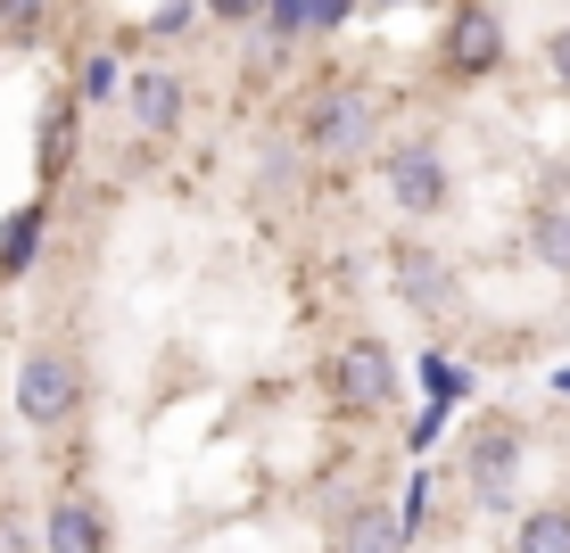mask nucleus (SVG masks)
<instances>
[{"label": "nucleus", "mask_w": 570, "mask_h": 553, "mask_svg": "<svg viewBox=\"0 0 570 553\" xmlns=\"http://www.w3.org/2000/svg\"><path fill=\"white\" fill-rule=\"evenodd\" d=\"M116 83H125V67H116V58H83V75H75V91H83V100H108Z\"/></svg>", "instance_id": "f3484780"}, {"label": "nucleus", "mask_w": 570, "mask_h": 553, "mask_svg": "<svg viewBox=\"0 0 570 553\" xmlns=\"http://www.w3.org/2000/svg\"><path fill=\"white\" fill-rule=\"evenodd\" d=\"M67 149H75V108L58 100V108H50V125H42V174L67 166Z\"/></svg>", "instance_id": "2eb2a0df"}, {"label": "nucleus", "mask_w": 570, "mask_h": 553, "mask_svg": "<svg viewBox=\"0 0 570 553\" xmlns=\"http://www.w3.org/2000/svg\"><path fill=\"white\" fill-rule=\"evenodd\" d=\"M381 182H389V207L405 224H439L455 207V166H446V149L430 132H405V141L381 149Z\"/></svg>", "instance_id": "f03ea898"}, {"label": "nucleus", "mask_w": 570, "mask_h": 553, "mask_svg": "<svg viewBox=\"0 0 570 553\" xmlns=\"http://www.w3.org/2000/svg\"><path fill=\"white\" fill-rule=\"evenodd\" d=\"M331 553H405V529L389 504H347L331 521Z\"/></svg>", "instance_id": "9d476101"}, {"label": "nucleus", "mask_w": 570, "mask_h": 553, "mask_svg": "<svg viewBox=\"0 0 570 553\" xmlns=\"http://www.w3.org/2000/svg\"><path fill=\"white\" fill-rule=\"evenodd\" d=\"M83 397H91V381H83V355L75 347H33L26 364H17V422L26 429H67L75 413H83Z\"/></svg>", "instance_id": "7ed1b4c3"}, {"label": "nucleus", "mask_w": 570, "mask_h": 553, "mask_svg": "<svg viewBox=\"0 0 570 553\" xmlns=\"http://www.w3.org/2000/svg\"><path fill=\"white\" fill-rule=\"evenodd\" d=\"M42 553H116V521L91 496H58L50 512H42Z\"/></svg>", "instance_id": "6e6552de"}, {"label": "nucleus", "mask_w": 570, "mask_h": 553, "mask_svg": "<svg viewBox=\"0 0 570 553\" xmlns=\"http://www.w3.org/2000/svg\"><path fill=\"white\" fill-rule=\"evenodd\" d=\"M389 273H397V298L414 306V314H430V323H455V314H463V282H455V265H446V256L430 248V240H414V231L389 248Z\"/></svg>", "instance_id": "0eeeda50"}, {"label": "nucleus", "mask_w": 570, "mask_h": 553, "mask_svg": "<svg viewBox=\"0 0 570 553\" xmlns=\"http://www.w3.org/2000/svg\"><path fill=\"white\" fill-rule=\"evenodd\" d=\"M439 67H446V83H488V75L504 67V17H497V0H455V9H446Z\"/></svg>", "instance_id": "39448f33"}, {"label": "nucleus", "mask_w": 570, "mask_h": 553, "mask_svg": "<svg viewBox=\"0 0 570 553\" xmlns=\"http://www.w3.org/2000/svg\"><path fill=\"white\" fill-rule=\"evenodd\" d=\"M521 422L513 413H480V422L463 429V487H471V504L480 512H513V487H521Z\"/></svg>", "instance_id": "20e7f679"}, {"label": "nucleus", "mask_w": 570, "mask_h": 553, "mask_svg": "<svg viewBox=\"0 0 570 553\" xmlns=\"http://www.w3.org/2000/svg\"><path fill=\"white\" fill-rule=\"evenodd\" d=\"M207 17H215V26H257L265 0H207Z\"/></svg>", "instance_id": "6ab92c4d"}, {"label": "nucleus", "mask_w": 570, "mask_h": 553, "mask_svg": "<svg viewBox=\"0 0 570 553\" xmlns=\"http://www.w3.org/2000/svg\"><path fill=\"white\" fill-rule=\"evenodd\" d=\"M42 224H50V207L33 199V207L17 215L9 231H0V273H17V265H26V248H42Z\"/></svg>", "instance_id": "4468645a"}, {"label": "nucleus", "mask_w": 570, "mask_h": 553, "mask_svg": "<svg viewBox=\"0 0 570 553\" xmlns=\"http://www.w3.org/2000/svg\"><path fill=\"white\" fill-rule=\"evenodd\" d=\"M372 141H381V100L356 91V83H323L298 116V149L314 166H356Z\"/></svg>", "instance_id": "f257e3e1"}, {"label": "nucleus", "mask_w": 570, "mask_h": 553, "mask_svg": "<svg viewBox=\"0 0 570 553\" xmlns=\"http://www.w3.org/2000/svg\"><path fill=\"white\" fill-rule=\"evenodd\" d=\"M190 9H199V0H166V9L149 17V33H157V42H166V33H183V26H190Z\"/></svg>", "instance_id": "aec40b11"}, {"label": "nucleus", "mask_w": 570, "mask_h": 553, "mask_svg": "<svg viewBox=\"0 0 570 553\" xmlns=\"http://www.w3.org/2000/svg\"><path fill=\"white\" fill-rule=\"evenodd\" d=\"M513 553H570V504H538V512H521Z\"/></svg>", "instance_id": "f8f14e48"}, {"label": "nucleus", "mask_w": 570, "mask_h": 553, "mask_svg": "<svg viewBox=\"0 0 570 553\" xmlns=\"http://www.w3.org/2000/svg\"><path fill=\"white\" fill-rule=\"evenodd\" d=\"M546 83H554L562 100H570V26H554V33H546Z\"/></svg>", "instance_id": "a211bd4d"}, {"label": "nucleus", "mask_w": 570, "mask_h": 553, "mask_svg": "<svg viewBox=\"0 0 570 553\" xmlns=\"http://www.w3.org/2000/svg\"><path fill=\"white\" fill-rule=\"evenodd\" d=\"M323 17H340V0H265V26L289 33V42H298L306 26H323Z\"/></svg>", "instance_id": "ddd939ff"}, {"label": "nucleus", "mask_w": 570, "mask_h": 553, "mask_svg": "<svg viewBox=\"0 0 570 553\" xmlns=\"http://www.w3.org/2000/svg\"><path fill=\"white\" fill-rule=\"evenodd\" d=\"M125 91H132V125H141V132H174V125H183V108H190V91H183V75H174V67H132Z\"/></svg>", "instance_id": "1a4fd4ad"}, {"label": "nucleus", "mask_w": 570, "mask_h": 553, "mask_svg": "<svg viewBox=\"0 0 570 553\" xmlns=\"http://www.w3.org/2000/svg\"><path fill=\"white\" fill-rule=\"evenodd\" d=\"M33 9H42V0H9L0 17H9V26H33Z\"/></svg>", "instance_id": "412c9836"}, {"label": "nucleus", "mask_w": 570, "mask_h": 553, "mask_svg": "<svg viewBox=\"0 0 570 553\" xmlns=\"http://www.w3.org/2000/svg\"><path fill=\"white\" fill-rule=\"evenodd\" d=\"M0 553H42V529L26 504H0Z\"/></svg>", "instance_id": "dca6fc26"}, {"label": "nucleus", "mask_w": 570, "mask_h": 553, "mask_svg": "<svg viewBox=\"0 0 570 553\" xmlns=\"http://www.w3.org/2000/svg\"><path fill=\"white\" fill-rule=\"evenodd\" d=\"M529 256H538V273L570 282V207H554V199L529 207Z\"/></svg>", "instance_id": "9b49d317"}, {"label": "nucleus", "mask_w": 570, "mask_h": 553, "mask_svg": "<svg viewBox=\"0 0 570 553\" xmlns=\"http://www.w3.org/2000/svg\"><path fill=\"white\" fill-rule=\"evenodd\" d=\"M323 381H331V405H340V413H364V422H381V413L397 405V355H389V347L364 330V339H347L340 355H331Z\"/></svg>", "instance_id": "423d86ee"}]
</instances>
